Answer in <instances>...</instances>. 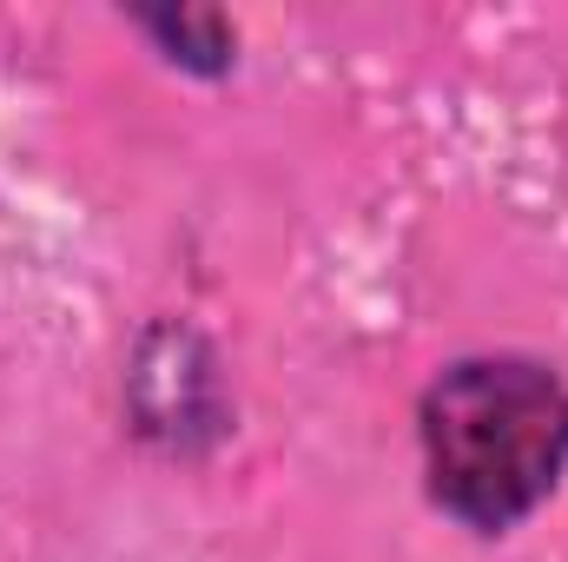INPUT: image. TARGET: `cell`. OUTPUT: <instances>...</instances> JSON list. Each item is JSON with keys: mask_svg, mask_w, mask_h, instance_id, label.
Listing matches in <instances>:
<instances>
[{"mask_svg": "<svg viewBox=\"0 0 568 562\" xmlns=\"http://www.w3.org/2000/svg\"><path fill=\"white\" fill-rule=\"evenodd\" d=\"M145 27L172 47H199V67H225V20L219 13H145Z\"/></svg>", "mask_w": 568, "mask_h": 562, "instance_id": "cell-2", "label": "cell"}, {"mask_svg": "<svg viewBox=\"0 0 568 562\" xmlns=\"http://www.w3.org/2000/svg\"><path fill=\"white\" fill-rule=\"evenodd\" d=\"M429 496L476 523L509 530L529 516L568 463V384L523 358H476L424 398Z\"/></svg>", "mask_w": 568, "mask_h": 562, "instance_id": "cell-1", "label": "cell"}]
</instances>
